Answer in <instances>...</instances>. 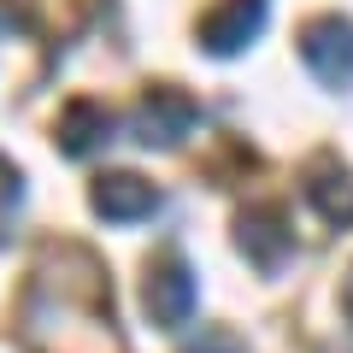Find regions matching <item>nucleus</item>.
I'll return each instance as SVG.
<instances>
[{"label":"nucleus","mask_w":353,"mask_h":353,"mask_svg":"<svg viewBox=\"0 0 353 353\" xmlns=\"http://www.w3.org/2000/svg\"><path fill=\"white\" fill-rule=\"evenodd\" d=\"M301 59L324 88H353V24L347 18H312L301 30Z\"/></svg>","instance_id":"obj_1"},{"label":"nucleus","mask_w":353,"mask_h":353,"mask_svg":"<svg viewBox=\"0 0 353 353\" xmlns=\"http://www.w3.org/2000/svg\"><path fill=\"white\" fill-rule=\"evenodd\" d=\"M306 201L330 218V224H353V176L336 159H318L306 171Z\"/></svg>","instance_id":"obj_6"},{"label":"nucleus","mask_w":353,"mask_h":353,"mask_svg":"<svg viewBox=\"0 0 353 353\" xmlns=\"http://www.w3.org/2000/svg\"><path fill=\"white\" fill-rule=\"evenodd\" d=\"M12 201H18V171L0 159V206H12Z\"/></svg>","instance_id":"obj_10"},{"label":"nucleus","mask_w":353,"mask_h":353,"mask_svg":"<svg viewBox=\"0 0 353 353\" xmlns=\"http://www.w3.org/2000/svg\"><path fill=\"white\" fill-rule=\"evenodd\" d=\"M289 248H294V236L283 230L277 212H248L241 218V253H248L259 271H277V265L289 259Z\"/></svg>","instance_id":"obj_7"},{"label":"nucleus","mask_w":353,"mask_h":353,"mask_svg":"<svg viewBox=\"0 0 353 353\" xmlns=\"http://www.w3.org/2000/svg\"><path fill=\"white\" fill-rule=\"evenodd\" d=\"M106 130H112L106 106H94V101H77V106H65V118H59V148L71 153V159H83L88 148H101V141H106Z\"/></svg>","instance_id":"obj_8"},{"label":"nucleus","mask_w":353,"mask_h":353,"mask_svg":"<svg viewBox=\"0 0 353 353\" xmlns=\"http://www.w3.org/2000/svg\"><path fill=\"white\" fill-rule=\"evenodd\" d=\"M194 277H189V265L183 259H165V265H153L148 271V318L159 330H176V324H189V312H194Z\"/></svg>","instance_id":"obj_2"},{"label":"nucleus","mask_w":353,"mask_h":353,"mask_svg":"<svg viewBox=\"0 0 353 353\" xmlns=\"http://www.w3.org/2000/svg\"><path fill=\"white\" fill-rule=\"evenodd\" d=\"M153 206H159V194H153V183H141V176H101V183H94V212L112 218V224L148 218Z\"/></svg>","instance_id":"obj_5"},{"label":"nucleus","mask_w":353,"mask_h":353,"mask_svg":"<svg viewBox=\"0 0 353 353\" xmlns=\"http://www.w3.org/2000/svg\"><path fill=\"white\" fill-rule=\"evenodd\" d=\"M259 24H265V0H224L218 12H206L201 48L206 53H236L259 36Z\"/></svg>","instance_id":"obj_4"},{"label":"nucleus","mask_w":353,"mask_h":353,"mask_svg":"<svg viewBox=\"0 0 353 353\" xmlns=\"http://www.w3.org/2000/svg\"><path fill=\"white\" fill-rule=\"evenodd\" d=\"M194 353H241V341L224 336V330H212V336H201V347H194Z\"/></svg>","instance_id":"obj_9"},{"label":"nucleus","mask_w":353,"mask_h":353,"mask_svg":"<svg viewBox=\"0 0 353 353\" xmlns=\"http://www.w3.org/2000/svg\"><path fill=\"white\" fill-rule=\"evenodd\" d=\"M194 130V101L189 94H176V88H153L148 101H141V112H136V136L148 141H159V148H171V141H183Z\"/></svg>","instance_id":"obj_3"}]
</instances>
